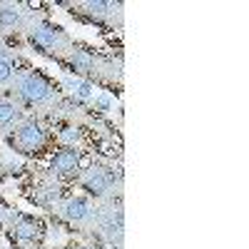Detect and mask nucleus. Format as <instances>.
Instances as JSON below:
<instances>
[{
    "label": "nucleus",
    "mask_w": 249,
    "mask_h": 249,
    "mask_svg": "<svg viewBox=\"0 0 249 249\" xmlns=\"http://www.w3.org/2000/svg\"><path fill=\"white\" fill-rule=\"evenodd\" d=\"M10 88H13V95L23 102V105H28V107L50 110L55 102L60 100V90L40 70H33V68L18 70Z\"/></svg>",
    "instance_id": "f257e3e1"
},
{
    "label": "nucleus",
    "mask_w": 249,
    "mask_h": 249,
    "mask_svg": "<svg viewBox=\"0 0 249 249\" xmlns=\"http://www.w3.org/2000/svg\"><path fill=\"white\" fill-rule=\"evenodd\" d=\"M75 179L95 202L122 197V172L115 167H107V164H92L88 170H80Z\"/></svg>",
    "instance_id": "f03ea898"
},
{
    "label": "nucleus",
    "mask_w": 249,
    "mask_h": 249,
    "mask_svg": "<svg viewBox=\"0 0 249 249\" xmlns=\"http://www.w3.org/2000/svg\"><path fill=\"white\" fill-rule=\"evenodd\" d=\"M25 35H28V43L33 48H37L40 53H45L50 57H57V60H65L70 55V50L75 48L72 37L60 25L50 23V20H37Z\"/></svg>",
    "instance_id": "7ed1b4c3"
},
{
    "label": "nucleus",
    "mask_w": 249,
    "mask_h": 249,
    "mask_svg": "<svg viewBox=\"0 0 249 249\" xmlns=\"http://www.w3.org/2000/svg\"><path fill=\"white\" fill-rule=\"evenodd\" d=\"M8 144L10 150H15L18 155H25V157H33V155H40L45 152L48 142H50V135L45 130V124L35 120V117H23L15 127H10L8 132Z\"/></svg>",
    "instance_id": "20e7f679"
},
{
    "label": "nucleus",
    "mask_w": 249,
    "mask_h": 249,
    "mask_svg": "<svg viewBox=\"0 0 249 249\" xmlns=\"http://www.w3.org/2000/svg\"><path fill=\"white\" fill-rule=\"evenodd\" d=\"M72 15L80 20H88L92 25L107 28V30H120L124 20V5L122 3H110V0H82L72 5Z\"/></svg>",
    "instance_id": "39448f33"
},
{
    "label": "nucleus",
    "mask_w": 249,
    "mask_h": 249,
    "mask_svg": "<svg viewBox=\"0 0 249 249\" xmlns=\"http://www.w3.org/2000/svg\"><path fill=\"white\" fill-rule=\"evenodd\" d=\"M55 214L70 224L77 227L80 232H90L95 227V202L90 197H68V199H60L55 207Z\"/></svg>",
    "instance_id": "423d86ee"
},
{
    "label": "nucleus",
    "mask_w": 249,
    "mask_h": 249,
    "mask_svg": "<svg viewBox=\"0 0 249 249\" xmlns=\"http://www.w3.org/2000/svg\"><path fill=\"white\" fill-rule=\"evenodd\" d=\"M8 230L13 234V244L18 249H37L40 247V239H43L45 230L35 217H25V214H18L10 219Z\"/></svg>",
    "instance_id": "0eeeda50"
},
{
    "label": "nucleus",
    "mask_w": 249,
    "mask_h": 249,
    "mask_svg": "<svg viewBox=\"0 0 249 249\" xmlns=\"http://www.w3.org/2000/svg\"><path fill=\"white\" fill-rule=\"evenodd\" d=\"M37 23V18L30 13L28 5L20 3H0V35L28 33Z\"/></svg>",
    "instance_id": "6e6552de"
},
{
    "label": "nucleus",
    "mask_w": 249,
    "mask_h": 249,
    "mask_svg": "<svg viewBox=\"0 0 249 249\" xmlns=\"http://www.w3.org/2000/svg\"><path fill=\"white\" fill-rule=\"evenodd\" d=\"M80 150L77 147H60L48 164V172L57 179H72L80 175Z\"/></svg>",
    "instance_id": "1a4fd4ad"
},
{
    "label": "nucleus",
    "mask_w": 249,
    "mask_h": 249,
    "mask_svg": "<svg viewBox=\"0 0 249 249\" xmlns=\"http://www.w3.org/2000/svg\"><path fill=\"white\" fill-rule=\"evenodd\" d=\"M95 60H97V53L88 50V48H80L75 45L70 50V55L65 60H60L65 70L75 77H82V80H92V70H95Z\"/></svg>",
    "instance_id": "9d476101"
},
{
    "label": "nucleus",
    "mask_w": 249,
    "mask_h": 249,
    "mask_svg": "<svg viewBox=\"0 0 249 249\" xmlns=\"http://www.w3.org/2000/svg\"><path fill=\"white\" fill-rule=\"evenodd\" d=\"M92 80L105 82V85H115V82H120L122 80V55H117V57L115 55H97Z\"/></svg>",
    "instance_id": "9b49d317"
},
{
    "label": "nucleus",
    "mask_w": 249,
    "mask_h": 249,
    "mask_svg": "<svg viewBox=\"0 0 249 249\" xmlns=\"http://www.w3.org/2000/svg\"><path fill=\"white\" fill-rule=\"evenodd\" d=\"M60 199H62V179L53 177L50 172L43 175L35 184V202L43 207H55Z\"/></svg>",
    "instance_id": "f8f14e48"
},
{
    "label": "nucleus",
    "mask_w": 249,
    "mask_h": 249,
    "mask_svg": "<svg viewBox=\"0 0 249 249\" xmlns=\"http://www.w3.org/2000/svg\"><path fill=\"white\" fill-rule=\"evenodd\" d=\"M60 88H62V92H65V97H70V100H77V102H90L97 92H95V85L90 80H82V77H75V75H65L62 77V82H60Z\"/></svg>",
    "instance_id": "ddd939ff"
},
{
    "label": "nucleus",
    "mask_w": 249,
    "mask_h": 249,
    "mask_svg": "<svg viewBox=\"0 0 249 249\" xmlns=\"http://www.w3.org/2000/svg\"><path fill=\"white\" fill-rule=\"evenodd\" d=\"M23 120V110L15 100H8V97H0V127H15V124Z\"/></svg>",
    "instance_id": "4468645a"
},
{
    "label": "nucleus",
    "mask_w": 249,
    "mask_h": 249,
    "mask_svg": "<svg viewBox=\"0 0 249 249\" xmlns=\"http://www.w3.org/2000/svg\"><path fill=\"white\" fill-rule=\"evenodd\" d=\"M80 137H82V124H60L55 132L60 147H77Z\"/></svg>",
    "instance_id": "2eb2a0df"
},
{
    "label": "nucleus",
    "mask_w": 249,
    "mask_h": 249,
    "mask_svg": "<svg viewBox=\"0 0 249 249\" xmlns=\"http://www.w3.org/2000/svg\"><path fill=\"white\" fill-rule=\"evenodd\" d=\"M75 249H92V247H75Z\"/></svg>",
    "instance_id": "dca6fc26"
}]
</instances>
